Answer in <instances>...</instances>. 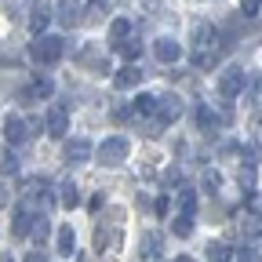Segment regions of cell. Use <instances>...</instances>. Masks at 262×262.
<instances>
[{
	"mask_svg": "<svg viewBox=\"0 0 262 262\" xmlns=\"http://www.w3.org/2000/svg\"><path fill=\"white\" fill-rule=\"evenodd\" d=\"M153 58L171 66V62H179V58H182V44H179L175 37H160V40L153 44Z\"/></svg>",
	"mask_w": 262,
	"mask_h": 262,
	"instance_id": "9c48e42d",
	"label": "cell"
},
{
	"mask_svg": "<svg viewBox=\"0 0 262 262\" xmlns=\"http://www.w3.org/2000/svg\"><path fill=\"white\" fill-rule=\"evenodd\" d=\"M241 157H244V164H248V168H255V160H258V149H255V146H241Z\"/></svg>",
	"mask_w": 262,
	"mask_h": 262,
	"instance_id": "d6a6232c",
	"label": "cell"
},
{
	"mask_svg": "<svg viewBox=\"0 0 262 262\" xmlns=\"http://www.w3.org/2000/svg\"><path fill=\"white\" fill-rule=\"evenodd\" d=\"M44 127L51 139H66V131H70V113H66V102H55L44 117Z\"/></svg>",
	"mask_w": 262,
	"mask_h": 262,
	"instance_id": "5b68a950",
	"label": "cell"
},
{
	"mask_svg": "<svg viewBox=\"0 0 262 262\" xmlns=\"http://www.w3.org/2000/svg\"><path fill=\"white\" fill-rule=\"evenodd\" d=\"M0 262H15V258H11V255H0Z\"/></svg>",
	"mask_w": 262,
	"mask_h": 262,
	"instance_id": "b9f144b4",
	"label": "cell"
},
{
	"mask_svg": "<svg viewBox=\"0 0 262 262\" xmlns=\"http://www.w3.org/2000/svg\"><path fill=\"white\" fill-rule=\"evenodd\" d=\"M175 262H196V258H189V255H179V258H175Z\"/></svg>",
	"mask_w": 262,
	"mask_h": 262,
	"instance_id": "60d3db41",
	"label": "cell"
},
{
	"mask_svg": "<svg viewBox=\"0 0 262 262\" xmlns=\"http://www.w3.org/2000/svg\"><path fill=\"white\" fill-rule=\"evenodd\" d=\"M237 262H262V258H258L255 248H241V251H237Z\"/></svg>",
	"mask_w": 262,
	"mask_h": 262,
	"instance_id": "836d02e7",
	"label": "cell"
},
{
	"mask_svg": "<svg viewBox=\"0 0 262 262\" xmlns=\"http://www.w3.org/2000/svg\"><path fill=\"white\" fill-rule=\"evenodd\" d=\"M117 51H120L124 58H131V62H135V58L142 55V44H139V40H124V44H120Z\"/></svg>",
	"mask_w": 262,
	"mask_h": 262,
	"instance_id": "4316f807",
	"label": "cell"
},
{
	"mask_svg": "<svg viewBox=\"0 0 262 262\" xmlns=\"http://www.w3.org/2000/svg\"><path fill=\"white\" fill-rule=\"evenodd\" d=\"M113 84H117V91L135 88V84H142V70H139V66H124V70L113 77Z\"/></svg>",
	"mask_w": 262,
	"mask_h": 262,
	"instance_id": "5bb4252c",
	"label": "cell"
},
{
	"mask_svg": "<svg viewBox=\"0 0 262 262\" xmlns=\"http://www.w3.org/2000/svg\"><path fill=\"white\" fill-rule=\"evenodd\" d=\"M251 135H255V142H262V113L251 117Z\"/></svg>",
	"mask_w": 262,
	"mask_h": 262,
	"instance_id": "8d00e7d4",
	"label": "cell"
},
{
	"mask_svg": "<svg viewBox=\"0 0 262 262\" xmlns=\"http://www.w3.org/2000/svg\"><path fill=\"white\" fill-rule=\"evenodd\" d=\"M33 226H37L33 211H29V208H18L15 219H11V233H15V237H33Z\"/></svg>",
	"mask_w": 262,
	"mask_h": 262,
	"instance_id": "4fadbf2b",
	"label": "cell"
},
{
	"mask_svg": "<svg viewBox=\"0 0 262 262\" xmlns=\"http://www.w3.org/2000/svg\"><path fill=\"white\" fill-rule=\"evenodd\" d=\"M55 18H58L66 29H73V26H80V22H84L80 8H77V0H62V4H58V11H55Z\"/></svg>",
	"mask_w": 262,
	"mask_h": 262,
	"instance_id": "7c38bea8",
	"label": "cell"
},
{
	"mask_svg": "<svg viewBox=\"0 0 262 262\" xmlns=\"http://www.w3.org/2000/svg\"><path fill=\"white\" fill-rule=\"evenodd\" d=\"M160 255V237L157 233H142V258H153Z\"/></svg>",
	"mask_w": 262,
	"mask_h": 262,
	"instance_id": "44dd1931",
	"label": "cell"
},
{
	"mask_svg": "<svg viewBox=\"0 0 262 262\" xmlns=\"http://www.w3.org/2000/svg\"><path fill=\"white\" fill-rule=\"evenodd\" d=\"M196 124H201V131H215L222 124V117H215L211 106H196Z\"/></svg>",
	"mask_w": 262,
	"mask_h": 262,
	"instance_id": "ac0fdd59",
	"label": "cell"
},
{
	"mask_svg": "<svg viewBox=\"0 0 262 262\" xmlns=\"http://www.w3.org/2000/svg\"><path fill=\"white\" fill-rule=\"evenodd\" d=\"M153 211H157V215L168 211V196H157V201H153Z\"/></svg>",
	"mask_w": 262,
	"mask_h": 262,
	"instance_id": "f35d334b",
	"label": "cell"
},
{
	"mask_svg": "<svg viewBox=\"0 0 262 262\" xmlns=\"http://www.w3.org/2000/svg\"><path fill=\"white\" fill-rule=\"evenodd\" d=\"M62 157H66V164H84V160H91V157H95V149H91V142H88V139H66Z\"/></svg>",
	"mask_w": 262,
	"mask_h": 262,
	"instance_id": "52a82bcc",
	"label": "cell"
},
{
	"mask_svg": "<svg viewBox=\"0 0 262 262\" xmlns=\"http://www.w3.org/2000/svg\"><path fill=\"white\" fill-rule=\"evenodd\" d=\"M244 237H262V215L244 211Z\"/></svg>",
	"mask_w": 262,
	"mask_h": 262,
	"instance_id": "603a6c76",
	"label": "cell"
},
{
	"mask_svg": "<svg viewBox=\"0 0 262 262\" xmlns=\"http://www.w3.org/2000/svg\"><path fill=\"white\" fill-rule=\"evenodd\" d=\"M66 48H70V44H66L62 37H37V40L29 44V58L48 70V66H55V62L66 55Z\"/></svg>",
	"mask_w": 262,
	"mask_h": 262,
	"instance_id": "6da1fadb",
	"label": "cell"
},
{
	"mask_svg": "<svg viewBox=\"0 0 262 262\" xmlns=\"http://www.w3.org/2000/svg\"><path fill=\"white\" fill-rule=\"evenodd\" d=\"M55 241H58L55 248H58L62 255H73V248H77V233H73V226H62L58 233H55Z\"/></svg>",
	"mask_w": 262,
	"mask_h": 262,
	"instance_id": "2e32d148",
	"label": "cell"
},
{
	"mask_svg": "<svg viewBox=\"0 0 262 262\" xmlns=\"http://www.w3.org/2000/svg\"><path fill=\"white\" fill-rule=\"evenodd\" d=\"M208 258L211 262H233V251H229V244H222V241H211L208 244Z\"/></svg>",
	"mask_w": 262,
	"mask_h": 262,
	"instance_id": "ffe728a7",
	"label": "cell"
},
{
	"mask_svg": "<svg viewBox=\"0 0 262 262\" xmlns=\"http://www.w3.org/2000/svg\"><path fill=\"white\" fill-rule=\"evenodd\" d=\"M127 153H131V142L124 139V135H113V139H106L102 146H98V164L102 168H120V164L127 160Z\"/></svg>",
	"mask_w": 262,
	"mask_h": 262,
	"instance_id": "7a4b0ae2",
	"label": "cell"
},
{
	"mask_svg": "<svg viewBox=\"0 0 262 262\" xmlns=\"http://www.w3.org/2000/svg\"><path fill=\"white\" fill-rule=\"evenodd\" d=\"M157 102H160V95H139V98H135V110L153 120V117H157Z\"/></svg>",
	"mask_w": 262,
	"mask_h": 262,
	"instance_id": "d6986e66",
	"label": "cell"
},
{
	"mask_svg": "<svg viewBox=\"0 0 262 262\" xmlns=\"http://www.w3.org/2000/svg\"><path fill=\"white\" fill-rule=\"evenodd\" d=\"M179 208H182V215H193V211H196V193H193V189H182Z\"/></svg>",
	"mask_w": 262,
	"mask_h": 262,
	"instance_id": "484cf974",
	"label": "cell"
},
{
	"mask_svg": "<svg viewBox=\"0 0 262 262\" xmlns=\"http://www.w3.org/2000/svg\"><path fill=\"white\" fill-rule=\"evenodd\" d=\"M110 241H113V229H95V251H106L110 248Z\"/></svg>",
	"mask_w": 262,
	"mask_h": 262,
	"instance_id": "83f0119b",
	"label": "cell"
},
{
	"mask_svg": "<svg viewBox=\"0 0 262 262\" xmlns=\"http://www.w3.org/2000/svg\"><path fill=\"white\" fill-rule=\"evenodd\" d=\"M110 40H113V48H120L124 40H131V22H127V18H113V26H110Z\"/></svg>",
	"mask_w": 262,
	"mask_h": 262,
	"instance_id": "9a60e30c",
	"label": "cell"
},
{
	"mask_svg": "<svg viewBox=\"0 0 262 262\" xmlns=\"http://www.w3.org/2000/svg\"><path fill=\"white\" fill-rule=\"evenodd\" d=\"M58 201H62V208H77V204H80L77 186H73V182H58Z\"/></svg>",
	"mask_w": 262,
	"mask_h": 262,
	"instance_id": "e0dca14e",
	"label": "cell"
},
{
	"mask_svg": "<svg viewBox=\"0 0 262 262\" xmlns=\"http://www.w3.org/2000/svg\"><path fill=\"white\" fill-rule=\"evenodd\" d=\"M182 110H186L182 98H179V95H171V91H164V95H160V102H157V117H153V120L168 127V124H175V120L182 117Z\"/></svg>",
	"mask_w": 262,
	"mask_h": 262,
	"instance_id": "3957f363",
	"label": "cell"
},
{
	"mask_svg": "<svg viewBox=\"0 0 262 262\" xmlns=\"http://www.w3.org/2000/svg\"><path fill=\"white\" fill-rule=\"evenodd\" d=\"M201 186H204V189H208V193H211V196H215V193H219V189H222V175H219V171H211V168H208V171H204V179H201Z\"/></svg>",
	"mask_w": 262,
	"mask_h": 262,
	"instance_id": "cb8c5ba5",
	"label": "cell"
},
{
	"mask_svg": "<svg viewBox=\"0 0 262 262\" xmlns=\"http://www.w3.org/2000/svg\"><path fill=\"white\" fill-rule=\"evenodd\" d=\"M241 189H244V193L255 189V171H251V168H241Z\"/></svg>",
	"mask_w": 262,
	"mask_h": 262,
	"instance_id": "1f68e13d",
	"label": "cell"
},
{
	"mask_svg": "<svg viewBox=\"0 0 262 262\" xmlns=\"http://www.w3.org/2000/svg\"><path fill=\"white\" fill-rule=\"evenodd\" d=\"M51 22V0H33L29 8V29L37 33V37H44V26Z\"/></svg>",
	"mask_w": 262,
	"mask_h": 262,
	"instance_id": "ba28073f",
	"label": "cell"
},
{
	"mask_svg": "<svg viewBox=\"0 0 262 262\" xmlns=\"http://www.w3.org/2000/svg\"><path fill=\"white\" fill-rule=\"evenodd\" d=\"M255 91H258V77H248V80H244V91H241L244 102H255Z\"/></svg>",
	"mask_w": 262,
	"mask_h": 262,
	"instance_id": "f546056e",
	"label": "cell"
},
{
	"mask_svg": "<svg viewBox=\"0 0 262 262\" xmlns=\"http://www.w3.org/2000/svg\"><path fill=\"white\" fill-rule=\"evenodd\" d=\"M171 233H175V237H189V233H193V215H179V219L171 222Z\"/></svg>",
	"mask_w": 262,
	"mask_h": 262,
	"instance_id": "7402d4cb",
	"label": "cell"
},
{
	"mask_svg": "<svg viewBox=\"0 0 262 262\" xmlns=\"http://www.w3.org/2000/svg\"><path fill=\"white\" fill-rule=\"evenodd\" d=\"M48 237H51V226H48V219H44V215H37V226H33V241L44 244Z\"/></svg>",
	"mask_w": 262,
	"mask_h": 262,
	"instance_id": "d4e9b609",
	"label": "cell"
},
{
	"mask_svg": "<svg viewBox=\"0 0 262 262\" xmlns=\"http://www.w3.org/2000/svg\"><path fill=\"white\" fill-rule=\"evenodd\" d=\"M179 182H182V168H179V164H171V168L164 171V186H179Z\"/></svg>",
	"mask_w": 262,
	"mask_h": 262,
	"instance_id": "f1b7e54d",
	"label": "cell"
},
{
	"mask_svg": "<svg viewBox=\"0 0 262 262\" xmlns=\"http://www.w3.org/2000/svg\"><path fill=\"white\" fill-rule=\"evenodd\" d=\"M26 262H48V251H40V248H33V251L26 255Z\"/></svg>",
	"mask_w": 262,
	"mask_h": 262,
	"instance_id": "74e56055",
	"label": "cell"
},
{
	"mask_svg": "<svg viewBox=\"0 0 262 262\" xmlns=\"http://www.w3.org/2000/svg\"><path fill=\"white\" fill-rule=\"evenodd\" d=\"M258 8H262V0H241V11L251 18V15H258Z\"/></svg>",
	"mask_w": 262,
	"mask_h": 262,
	"instance_id": "e575fe53",
	"label": "cell"
},
{
	"mask_svg": "<svg viewBox=\"0 0 262 262\" xmlns=\"http://www.w3.org/2000/svg\"><path fill=\"white\" fill-rule=\"evenodd\" d=\"M248 215H262V196H258V193L248 196Z\"/></svg>",
	"mask_w": 262,
	"mask_h": 262,
	"instance_id": "d590c367",
	"label": "cell"
},
{
	"mask_svg": "<svg viewBox=\"0 0 262 262\" xmlns=\"http://www.w3.org/2000/svg\"><path fill=\"white\" fill-rule=\"evenodd\" d=\"M0 171H4V175H15V171H18V157H15V153H8L4 160H0Z\"/></svg>",
	"mask_w": 262,
	"mask_h": 262,
	"instance_id": "4dcf8cb0",
	"label": "cell"
},
{
	"mask_svg": "<svg viewBox=\"0 0 262 262\" xmlns=\"http://www.w3.org/2000/svg\"><path fill=\"white\" fill-rule=\"evenodd\" d=\"M244 70H237V66H226L222 70V77H219V95L226 98V102H233V98L244 91Z\"/></svg>",
	"mask_w": 262,
	"mask_h": 262,
	"instance_id": "277c9868",
	"label": "cell"
},
{
	"mask_svg": "<svg viewBox=\"0 0 262 262\" xmlns=\"http://www.w3.org/2000/svg\"><path fill=\"white\" fill-rule=\"evenodd\" d=\"M8 201H11V189H8V186H4V182H0V208H4V204H8Z\"/></svg>",
	"mask_w": 262,
	"mask_h": 262,
	"instance_id": "ab89813d",
	"label": "cell"
},
{
	"mask_svg": "<svg viewBox=\"0 0 262 262\" xmlns=\"http://www.w3.org/2000/svg\"><path fill=\"white\" fill-rule=\"evenodd\" d=\"M51 91H55L51 77L37 73V77H33V84H29V88H22V91H18V102H22V106H29V102H37V98H48Z\"/></svg>",
	"mask_w": 262,
	"mask_h": 262,
	"instance_id": "8992f818",
	"label": "cell"
},
{
	"mask_svg": "<svg viewBox=\"0 0 262 262\" xmlns=\"http://www.w3.org/2000/svg\"><path fill=\"white\" fill-rule=\"evenodd\" d=\"M110 18V0H88L84 4V26H98Z\"/></svg>",
	"mask_w": 262,
	"mask_h": 262,
	"instance_id": "8fae6325",
	"label": "cell"
},
{
	"mask_svg": "<svg viewBox=\"0 0 262 262\" xmlns=\"http://www.w3.org/2000/svg\"><path fill=\"white\" fill-rule=\"evenodd\" d=\"M29 135H33V124H29V120H22V117H8V120H4V139H8L11 146H15V142H26Z\"/></svg>",
	"mask_w": 262,
	"mask_h": 262,
	"instance_id": "30bf717a",
	"label": "cell"
}]
</instances>
